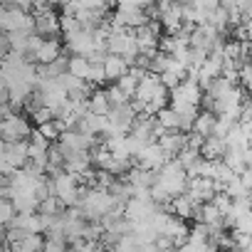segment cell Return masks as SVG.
I'll use <instances>...</instances> for the list:
<instances>
[{
    "label": "cell",
    "mask_w": 252,
    "mask_h": 252,
    "mask_svg": "<svg viewBox=\"0 0 252 252\" xmlns=\"http://www.w3.org/2000/svg\"><path fill=\"white\" fill-rule=\"evenodd\" d=\"M37 131H40L42 139H47V141H57V139H60V124H57L55 119H52V121H45V124L37 126Z\"/></svg>",
    "instance_id": "7402d4cb"
},
{
    "label": "cell",
    "mask_w": 252,
    "mask_h": 252,
    "mask_svg": "<svg viewBox=\"0 0 252 252\" xmlns=\"http://www.w3.org/2000/svg\"><path fill=\"white\" fill-rule=\"evenodd\" d=\"M60 30H62L64 37H67V35H74V32H79V30H84V28H82V23H79L77 18L62 15V18H60Z\"/></svg>",
    "instance_id": "cb8c5ba5"
},
{
    "label": "cell",
    "mask_w": 252,
    "mask_h": 252,
    "mask_svg": "<svg viewBox=\"0 0 252 252\" xmlns=\"http://www.w3.org/2000/svg\"><path fill=\"white\" fill-rule=\"evenodd\" d=\"M136 158V168H144V171H151V173H156L168 158L163 156V151H161V146L156 144V141H149V144H144L141 146V151L134 156Z\"/></svg>",
    "instance_id": "5b68a950"
},
{
    "label": "cell",
    "mask_w": 252,
    "mask_h": 252,
    "mask_svg": "<svg viewBox=\"0 0 252 252\" xmlns=\"http://www.w3.org/2000/svg\"><path fill=\"white\" fill-rule=\"evenodd\" d=\"M40 252H67V240H62V237H47L42 242V250Z\"/></svg>",
    "instance_id": "d4e9b609"
},
{
    "label": "cell",
    "mask_w": 252,
    "mask_h": 252,
    "mask_svg": "<svg viewBox=\"0 0 252 252\" xmlns=\"http://www.w3.org/2000/svg\"><path fill=\"white\" fill-rule=\"evenodd\" d=\"M222 151H225V141L218 139V136H205L203 139V146L198 149L200 158H208V161H220Z\"/></svg>",
    "instance_id": "4fadbf2b"
},
{
    "label": "cell",
    "mask_w": 252,
    "mask_h": 252,
    "mask_svg": "<svg viewBox=\"0 0 252 252\" xmlns=\"http://www.w3.org/2000/svg\"><path fill=\"white\" fill-rule=\"evenodd\" d=\"M60 55H62L60 40H57V37H50V40H42V42H40V47H37L35 55H32V62H37V64H50V62L57 60Z\"/></svg>",
    "instance_id": "30bf717a"
},
{
    "label": "cell",
    "mask_w": 252,
    "mask_h": 252,
    "mask_svg": "<svg viewBox=\"0 0 252 252\" xmlns=\"http://www.w3.org/2000/svg\"><path fill=\"white\" fill-rule=\"evenodd\" d=\"M30 119L35 121V126H40V124H45V121H52V111H50L47 106H40V109H35V111L30 114Z\"/></svg>",
    "instance_id": "4316f807"
},
{
    "label": "cell",
    "mask_w": 252,
    "mask_h": 252,
    "mask_svg": "<svg viewBox=\"0 0 252 252\" xmlns=\"http://www.w3.org/2000/svg\"><path fill=\"white\" fill-rule=\"evenodd\" d=\"M50 195H55L64 208H74L79 203V178L67 171H57L55 176L47 178Z\"/></svg>",
    "instance_id": "7a4b0ae2"
},
{
    "label": "cell",
    "mask_w": 252,
    "mask_h": 252,
    "mask_svg": "<svg viewBox=\"0 0 252 252\" xmlns=\"http://www.w3.org/2000/svg\"><path fill=\"white\" fill-rule=\"evenodd\" d=\"M37 213H40V215H62V213H64V205H62L55 195H47V198L40 200Z\"/></svg>",
    "instance_id": "d6986e66"
},
{
    "label": "cell",
    "mask_w": 252,
    "mask_h": 252,
    "mask_svg": "<svg viewBox=\"0 0 252 252\" xmlns=\"http://www.w3.org/2000/svg\"><path fill=\"white\" fill-rule=\"evenodd\" d=\"M42 235H35V232H23L18 240L8 242V252H40L42 250Z\"/></svg>",
    "instance_id": "8fae6325"
},
{
    "label": "cell",
    "mask_w": 252,
    "mask_h": 252,
    "mask_svg": "<svg viewBox=\"0 0 252 252\" xmlns=\"http://www.w3.org/2000/svg\"><path fill=\"white\" fill-rule=\"evenodd\" d=\"M89 67H92V62H89L87 57H79V55L69 57V62H67V72H69L72 77L82 79V82H87V77H89Z\"/></svg>",
    "instance_id": "e0dca14e"
},
{
    "label": "cell",
    "mask_w": 252,
    "mask_h": 252,
    "mask_svg": "<svg viewBox=\"0 0 252 252\" xmlns=\"http://www.w3.org/2000/svg\"><path fill=\"white\" fill-rule=\"evenodd\" d=\"M101 67H104V77H106V82H116L121 74H126V69H129V64H126L119 55H106L104 62H101Z\"/></svg>",
    "instance_id": "7c38bea8"
},
{
    "label": "cell",
    "mask_w": 252,
    "mask_h": 252,
    "mask_svg": "<svg viewBox=\"0 0 252 252\" xmlns=\"http://www.w3.org/2000/svg\"><path fill=\"white\" fill-rule=\"evenodd\" d=\"M0 32H35V18L20 8H0Z\"/></svg>",
    "instance_id": "3957f363"
},
{
    "label": "cell",
    "mask_w": 252,
    "mask_h": 252,
    "mask_svg": "<svg viewBox=\"0 0 252 252\" xmlns=\"http://www.w3.org/2000/svg\"><path fill=\"white\" fill-rule=\"evenodd\" d=\"M8 101V87H5V82L0 79V104H5Z\"/></svg>",
    "instance_id": "83f0119b"
},
{
    "label": "cell",
    "mask_w": 252,
    "mask_h": 252,
    "mask_svg": "<svg viewBox=\"0 0 252 252\" xmlns=\"http://www.w3.org/2000/svg\"><path fill=\"white\" fill-rule=\"evenodd\" d=\"M3 161L15 171V168H23L28 163V141H13V144H5L3 151H0Z\"/></svg>",
    "instance_id": "52a82bcc"
},
{
    "label": "cell",
    "mask_w": 252,
    "mask_h": 252,
    "mask_svg": "<svg viewBox=\"0 0 252 252\" xmlns=\"http://www.w3.org/2000/svg\"><path fill=\"white\" fill-rule=\"evenodd\" d=\"M156 144L161 146L166 158H176V154L186 146V134L183 131H166L156 139Z\"/></svg>",
    "instance_id": "9c48e42d"
},
{
    "label": "cell",
    "mask_w": 252,
    "mask_h": 252,
    "mask_svg": "<svg viewBox=\"0 0 252 252\" xmlns=\"http://www.w3.org/2000/svg\"><path fill=\"white\" fill-rule=\"evenodd\" d=\"M32 18H35V35H40L42 40L60 35V18L55 15V10H47V13H40Z\"/></svg>",
    "instance_id": "ba28073f"
},
{
    "label": "cell",
    "mask_w": 252,
    "mask_h": 252,
    "mask_svg": "<svg viewBox=\"0 0 252 252\" xmlns=\"http://www.w3.org/2000/svg\"><path fill=\"white\" fill-rule=\"evenodd\" d=\"M87 82L94 87V84H101V82H106V77H104V67H101V62H92V67H89V77H87Z\"/></svg>",
    "instance_id": "484cf974"
},
{
    "label": "cell",
    "mask_w": 252,
    "mask_h": 252,
    "mask_svg": "<svg viewBox=\"0 0 252 252\" xmlns=\"http://www.w3.org/2000/svg\"><path fill=\"white\" fill-rule=\"evenodd\" d=\"M87 101H89V111H92V114H99V116H104V114L111 109L109 101H106V96H104V89H94V92H89Z\"/></svg>",
    "instance_id": "ac0fdd59"
},
{
    "label": "cell",
    "mask_w": 252,
    "mask_h": 252,
    "mask_svg": "<svg viewBox=\"0 0 252 252\" xmlns=\"http://www.w3.org/2000/svg\"><path fill=\"white\" fill-rule=\"evenodd\" d=\"M114 84H116V87H119V89H121L126 96L131 99V96H134V92H136V84H139V79H136V77H131L129 72H126V74H121V77H119Z\"/></svg>",
    "instance_id": "ffe728a7"
},
{
    "label": "cell",
    "mask_w": 252,
    "mask_h": 252,
    "mask_svg": "<svg viewBox=\"0 0 252 252\" xmlns=\"http://www.w3.org/2000/svg\"><path fill=\"white\" fill-rule=\"evenodd\" d=\"M13 218H15V208H13L10 198H0V225L8 227L13 222Z\"/></svg>",
    "instance_id": "603a6c76"
},
{
    "label": "cell",
    "mask_w": 252,
    "mask_h": 252,
    "mask_svg": "<svg viewBox=\"0 0 252 252\" xmlns=\"http://www.w3.org/2000/svg\"><path fill=\"white\" fill-rule=\"evenodd\" d=\"M0 252H8V250H0Z\"/></svg>",
    "instance_id": "f546056e"
},
{
    "label": "cell",
    "mask_w": 252,
    "mask_h": 252,
    "mask_svg": "<svg viewBox=\"0 0 252 252\" xmlns=\"http://www.w3.org/2000/svg\"><path fill=\"white\" fill-rule=\"evenodd\" d=\"M30 124L25 116L20 114H10L5 119H0V139L5 144H13V141H25L30 136Z\"/></svg>",
    "instance_id": "277c9868"
},
{
    "label": "cell",
    "mask_w": 252,
    "mask_h": 252,
    "mask_svg": "<svg viewBox=\"0 0 252 252\" xmlns=\"http://www.w3.org/2000/svg\"><path fill=\"white\" fill-rule=\"evenodd\" d=\"M213 126H215V116H213V111H203V114H195L190 131H195V134H200V136L205 139V136L213 134Z\"/></svg>",
    "instance_id": "2e32d148"
},
{
    "label": "cell",
    "mask_w": 252,
    "mask_h": 252,
    "mask_svg": "<svg viewBox=\"0 0 252 252\" xmlns=\"http://www.w3.org/2000/svg\"><path fill=\"white\" fill-rule=\"evenodd\" d=\"M94 141H96V136H84V134L69 129V131H62L60 134L57 146L60 149H67V151H89L92 146H96Z\"/></svg>",
    "instance_id": "8992f818"
},
{
    "label": "cell",
    "mask_w": 252,
    "mask_h": 252,
    "mask_svg": "<svg viewBox=\"0 0 252 252\" xmlns=\"http://www.w3.org/2000/svg\"><path fill=\"white\" fill-rule=\"evenodd\" d=\"M156 124L161 126L163 131H181V116L171 109V106H163V109H158L156 114Z\"/></svg>",
    "instance_id": "5bb4252c"
},
{
    "label": "cell",
    "mask_w": 252,
    "mask_h": 252,
    "mask_svg": "<svg viewBox=\"0 0 252 252\" xmlns=\"http://www.w3.org/2000/svg\"><path fill=\"white\" fill-rule=\"evenodd\" d=\"M0 245H5V227L0 225Z\"/></svg>",
    "instance_id": "f1b7e54d"
},
{
    "label": "cell",
    "mask_w": 252,
    "mask_h": 252,
    "mask_svg": "<svg viewBox=\"0 0 252 252\" xmlns=\"http://www.w3.org/2000/svg\"><path fill=\"white\" fill-rule=\"evenodd\" d=\"M114 205H116V200H114V195L109 190H99V188L82 190V186H79V203H77V208L82 210L84 220L96 222L104 215H109Z\"/></svg>",
    "instance_id": "6da1fadb"
},
{
    "label": "cell",
    "mask_w": 252,
    "mask_h": 252,
    "mask_svg": "<svg viewBox=\"0 0 252 252\" xmlns=\"http://www.w3.org/2000/svg\"><path fill=\"white\" fill-rule=\"evenodd\" d=\"M104 96H106V101H109V106H121V104H129V96H126L116 84L114 87H106L104 89Z\"/></svg>",
    "instance_id": "44dd1931"
},
{
    "label": "cell",
    "mask_w": 252,
    "mask_h": 252,
    "mask_svg": "<svg viewBox=\"0 0 252 252\" xmlns=\"http://www.w3.org/2000/svg\"><path fill=\"white\" fill-rule=\"evenodd\" d=\"M154 176L151 171H144V168H129L126 171V183L131 188H151L154 186Z\"/></svg>",
    "instance_id": "9a60e30c"
}]
</instances>
